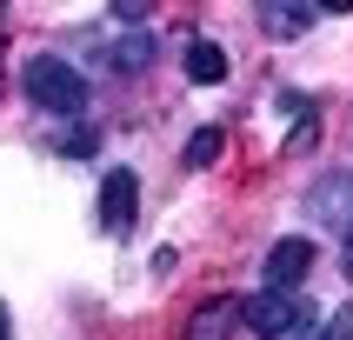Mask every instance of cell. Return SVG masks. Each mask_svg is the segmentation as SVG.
<instances>
[{
  "mask_svg": "<svg viewBox=\"0 0 353 340\" xmlns=\"http://www.w3.org/2000/svg\"><path fill=\"white\" fill-rule=\"evenodd\" d=\"M314 7H260V27H267V34H307V27H314Z\"/></svg>",
  "mask_w": 353,
  "mask_h": 340,
  "instance_id": "cell-8",
  "label": "cell"
},
{
  "mask_svg": "<svg viewBox=\"0 0 353 340\" xmlns=\"http://www.w3.org/2000/svg\"><path fill=\"white\" fill-rule=\"evenodd\" d=\"M134 214H140V180L127 174V167H114V174L100 180V227H107V234H127Z\"/></svg>",
  "mask_w": 353,
  "mask_h": 340,
  "instance_id": "cell-4",
  "label": "cell"
},
{
  "mask_svg": "<svg viewBox=\"0 0 353 340\" xmlns=\"http://www.w3.org/2000/svg\"><path fill=\"white\" fill-rule=\"evenodd\" d=\"M220 147H227V134H220V127H200V134L187 140V154H180V160H187V167H214Z\"/></svg>",
  "mask_w": 353,
  "mask_h": 340,
  "instance_id": "cell-10",
  "label": "cell"
},
{
  "mask_svg": "<svg viewBox=\"0 0 353 340\" xmlns=\"http://www.w3.org/2000/svg\"><path fill=\"white\" fill-rule=\"evenodd\" d=\"M0 340H14V314H7V300H0Z\"/></svg>",
  "mask_w": 353,
  "mask_h": 340,
  "instance_id": "cell-13",
  "label": "cell"
},
{
  "mask_svg": "<svg viewBox=\"0 0 353 340\" xmlns=\"http://www.w3.org/2000/svg\"><path fill=\"white\" fill-rule=\"evenodd\" d=\"M240 320L254 327L260 340H287L307 320V307H300V294H280V287H260L254 300H240Z\"/></svg>",
  "mask_w": 353,
  "mask_h": 340,
  "instance_id": "cell-2",
  "label": "cell"
},
{
  "mask_svg": "<svg viewBox=\"0 0 353 340\" xmlns=\"http://www.w3.org/2000/svg\"><path fill=\"white\" fill-rule=\"evenodd\" d=\"M307 220L347 234L353 227V174H320L314 187H307Z\"/></svg>",
  "mask_w": 353,
  "mask_h": 340,
  "instance_id": "cell-3",
  "label": "cell"
},
{
  "mask_svg": "<svg viewBox=\"0 0 353 340\" xmlns=\"http://www.w3.org/2000/svg\"><path fill=\"white\" fill-rule=\"evenodd\" d=\"M20 87H27V100L40 114H54V120H80V107H87V80H80L74 60H60V54H34L20 67Z\"/></svg>",
  "mask_w": 353,
  "mask_h": 340,
  "instance_id": "cell-1",
  "label": "cell"
},
{
  "mask_svg": "<svg viewBox=\"0 0 353 340\" xmlns=\"http://www.w3.org/2000/svg\"><path fill=\"white\" fill-rule=\"evenodd\" d=\"M314 340H353V307H334V314L320 320V334Z\"/></svg>",
  "mask_w": 353,
  "mask_h": 340,
  "instance_id": "cell-11",
  "label": "cell"
},
{
  "mask_svg": "<svg viewBox=\"0 0 353 340\" xmlns=\"http://www.w3.org/2000/svg\"><path fill=\"white\" fill-rule=\"evenodd\" d=\"M187 80L194 87H220L227 80V54H220V40H187Z\"/></svg>",
  "mask_w": 353,
  "mask_h": 340,
  "instance_id": "cell-7",
  "label": "cell"
},
{
  "mask_svg": "<svg viewBox=\"0 0 353 340\" xmlns=\"http://www.w3.org/2000/svg\"><path fill=\"white\" fill-rule=\"evenodd\" d=\"M340 274H353V227L340 234Z\"/></svg>",
  "mask_w": 353,
  "mask_h": 340,
  "instance_id": "cell-12",
  "label": "cell"
},
{
  "mask_svg": "<svg viewBox=\"0 0 353 340\" xmlns=\"http://www.w3.org/2000/svg\"><path fill=\"white\" fill-rule=\"evenodd\" d=\"M307 267H314V240L307 234H287V240L267 247V287H280V294H294L307 280Z\"/></svg>",
  "mask_w": 353,
  "mask_h": 340,
  "instance_id": "cell-5",
  "label": "cell"
},
{
  "mask_svg": "<svg viewBox=\"0 0 353 340\" xmlns=\"http://www.w3.org/2000/svg\"><path fill=\"white\" fill-rule=\"evenodd\" d=\"M247 320H240V300H200L194 314H187V327H180V340H234Z\"/></svg>",
  "mask_w": 353,
  "mask_h": 340,
  "instance_id": "cell-6",
  "label": "cell"
},
{
  "mask_svg": "<svg viewBox=\"0 0 353 340\" xmlns=\"http://www.w3.org/2000/svg\"><path fill=\"white\" fill-rule=\"evenodd\" d=\"M114 67H120V74H140V67H154V34L114 40Z\"/></svg>",
  "mask_w": 353,
  "mask_h": 340,
  "instance_id": "cell-9",
  "label": "cell"
}]
</instances>
